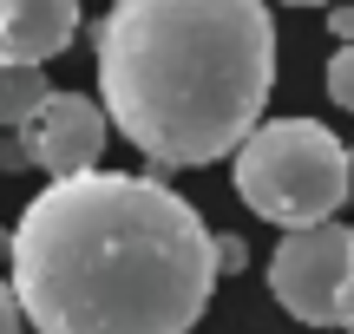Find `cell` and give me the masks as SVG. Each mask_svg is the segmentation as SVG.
I'll use <instances>...</instances> for the list:
<instances>
[{
    "label": "cell",
    "instance_id": "3957f363",
    "mask_svg": "<svg viewBox=\"0 0 354 334\" xmlns=\"http://www.w3.org/2000/svg\"><path fill=\"white\" fill-rule=\"evenodd\" d=\"M230 177L263 223L282 230L335 223V210L348 204V144L315 118H269L236 144Z\"/></svg>",
    "mask_w": 354,
    "mask_h": 334
},
{
    "label": "cell",
    "instance_id": "5bb4252c",
    "mask_svg": "<svg viewBox=\"0 0 354 334\" xmlns=\"http://www.w3.org/2000/svg\"><path fill=\"white\" fill-rule=\"evenodd\" d=\"M282 7H328V0H282Z\"/></svg>",
    "mask_w": 354,
    "mask_h": 334
},
{
    "label": "cell",
    "instance_id": "8992f818",
    "mask_svg": "<svg viewBox=\"0 0 354 334\" xmlns=\"http://www.w3.org/2000/svg\"><path fill=\"white\" fill-rule=\"evenodd\" d=\"M79 33V0H0V59L46 66Z\"/></svg>",
    "mask_w": 354,
    "mask_h": 334
},
{
    "label": "cell",
    "instance_id": "5b68a950",
    "mask_svg": "<svg viewBox=\"0 0 354 334\" xmlns=\"http://www.w3.org/2000/svg\"><path fill=\"white\" fill-rule=\"evenodd\" d=\"M105 131H112V118H105L99 99H86V92H46V105L13 131L7 157H26L46 177H86V170H99Z\"/></svg>",
    "mask_w": 354,
    "mask_h": 334
},
{
    "label": "cell",
    "instance_id": "7a4b0ae2",
    "mask_svg": "<svg viewBox=\"0 0 354 334\" xmlns=\"http://www.w3.org/2000/svg\"><path fill=\"white\" fill-rule=\"evenodd\" d=\"M269 86V0H112L99 20V105L151 164L236 157Z\"/></svg>",
    "mask_w": 354,
    "mask_h": 334
},
{
    "label": "cell",
    "instance_id": "277c9868",
    "mask_svg": "<svg viewBox=\"0 0 354 334\" xmlns=\"http://www.w3.org/2000/svg\"><path fill=\"white\" fill-rule=\"evenodd\" d=\"M348 256H354V230L342 223H308L289 230L269 256V295L308 328H335L342 308V282H348Z\"/></svg>",
    "mask_w": 354,
    "mask_h": 334
},
{
    "label": "cell",
    "instance_id": "4fadbf2b",
    "mask_svg": "<svg viewBox=\"0 0 354 334\" xmlns=\"http://www.w3.org/2000/svg\"><path fill=\"white\" fill-rule=\"evenodd\" d=\"M348 197H354V144H348Z\"/></svg>",
    "mask_w": 354,
    "mask_h": 334
},
{
    "label": "cell",
    "instance_id": "30bf717a",
    "mask_svg": "<svg viewBox=\"0 0 354 334\" xmlns=\"http://www.w3.org/2000/svg\"><path fill=\"white\" fill-rule=\"evenodd\" d=\"M243 262H250V249L236 236H216V269H243Z\"/></svg>",
    "mask_w": 354,
    "mask_h": 334
},
{
    "label": "cell",
    "instance_id": "8fae6325",
    "mask_svg": "<svg viewBox=\"0 0 354 334\" xmlns=\"http://www.w3.org/2000/svg\"><path fill=\"white\" fill-rule=\"evenodd\" d=\"M335 328L354 334V256H348V282H342V308H335Z\"/></svg>",
    "mask_w": 354,
    "mask_h": 334
},
{
    "label": "cell",
    "instance_id": "7c38bea8",
    "mask_svg": "<svg viewBox=\"0 0 354 334\" xmlns=\"http://www.w3.org/2000/svg\"><path fill=\"white\" fill-rule=\"evenodd\" d=\"M328 26H335V39H342V46H354V7H335Z\"/></svg>",
    "mask_w": 354,
    "mask_h": 334
},
{
    "label": "cell",
    "instance_id": "9c48e42d",
    "mask_svg": "<svg viewBox=\"0 0 354 334\" xmlns=\"http://www.w3.org/2000/svg\"><path fill=\"white\" fill-rule=\"evenodd\" d=\"M20 302H13V282H0V334H20Z\"/></svg>",
    "mask_w": 354,
    "mask_h": 334
},
{
    "label": "cell",
    "instance_id": "6da1fadb",
    "mask_svg": "<svg viewBox=\"0 0 354 334\" xmlns=\"http://www.w3.org/2000/svg\"><path fill=\"white\" fill-rule=\"evenodd\" d=\"M33 334H190L216 288V236L158 177H53L7 236Z\"/></svg>",
    "mask_w": 354,
    "mask_h": 334
},
{
    "label": "cell",
    "instance_id": "52a82bcc",
    "mask_svg": "<svg viewBox=\"0 0 354 334\" xmlns=\"http://www.w3.org/2000/svg\"><path fill=\"white\" fill-rule=\"evenodd\" d=\"M46 105V72L20 59H0V131H20Z\"/></svg>",
    "mask_w": 354,
    "mask_h": 334
},
{
    "label": "cell",
    "instance_id": "ba28073f",
    "mask_svg": "<svg viewBox=\"0 0 354 334\" xmlns=\"http://www.w3.org/2000/svg\"><path fill=\"white\" fill-rule=\"evenodd\" d=\"M328 99L342 105V112H354V46H335V59H328Z\"/></svg>",
    "mask_w": 354,
    "mask_h": 334
}]
</instances>
